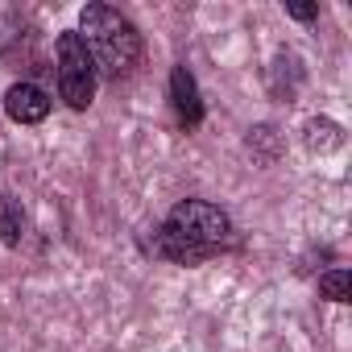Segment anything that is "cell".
<instances>
[{
    "instance_id": "1",
    "label": "cell",
    "mask_w": 352,
    "mask_h": 352,
    "mask_svg": "<svg viewBox=\"0 0 352 352\" xmlns=\"http://www.w3.org/2000/svg\"><path fill=\"white\" fill-rule=\"evenodd\" d=\"M228 241H232V220L216 204L187 199L166 216V224L157 232V253L179 261V265H195V261L212 257Z\"/></svg>"
},
{
    "instance_id": "2",
    "label": "cell",
    "mask_w": 352,
    "mask_h": 352,
    "mask_svg": "<svg viewBox=\"0 0 352 352\" xmlns=\"http://www.w3.org/2000/svg\"><path fill=\"white\" fill-rule=\"evenodd\" d=\"M79 38L96 63V71H104L108 79L129 75L141 63V34L129 17H120L108 5H87L79 13Z\"/></svg>"
},
{
    "instance_id": "3",
    "label": "cell",
    "mask_w": 352,
    "mask_h": 352,
    "mask_svg": "<svg viewBox=\"0 0 352 352\" xmlns=\"http://www.w3.org/2000/svg\"><path fill=\"white\" fill-rule=\"evenodd\" d=\"M58 91L71 108H87L96 100V63L79 34L58 38Z\"/></svg>"
},
{
    "instance_id": "4",
    "label": "cell",
    "mask_w": 352,
    "mask_h": 352,
    "mask_svg": "<svg viewBox=\"0 0 352 352\" xmlns=\"http://www.w3.org/2000/svg\"><path fill=\"white\" fill-rule=\"evenodd\" d=\"M5 112L17 124H38V120L50 116V96L42 87H34V83H13L9 96H5Z\"/></svg>"
},
{
    "instance_id": "5",
    "label": "cell",
    "mask_w": 352,
    "mask_h": 352,
    "mask_svg": "<svg viewBox=\"0 0 352 352\" xmlns=\"http://www.w3.org/2000/svg\"><path fill=\"white\" fill-rule=\"evenodd\" d=\"M170 100H174V112H179L183 129H195L204 120V100H199V87L191 79L187 67H174L170 71Z\"/></svg>"
},
{
    "instance_id": "6",
    "label": "cell",
    "mask_w": 352,
    "mask_h": 352,
    "mask_svg": "<svg viewBox=\"0 0 352 352\" xmlns=\"http://www.w3.org/2000/svg\"><path fill=\"white\" fill-rule=\"evenodd\" d=\"M21 228H25V212L13 195H5V204H0V241L21 245Z\"/></svg>"
},
{
    "instance_id": "7",
    "label": "cell",
    "mask_w": 352,
    "mask_h": 352,
    "mask_svg": "<svg viewBox=\"0 0 352 352\" xmlns=\"http://www.w3.org/2000/svg\"><path fill=\"white\" fill-rule=\"evenodd\" d=\"M340 141H344L340 124H331V120H311V124H307V145H311V149L327 153V149H336Z\"/></svg>"
},
{
    "instance_id": "8",
    "label": "cell",
    "mask_w": 352,
    "mask_h": 352,
    "mask_svg": "<svg viewBox=\"0 0 352 352\" xmlns=\"http://www.w3.org/2000/svg\"><path fill=\"white\" fill-rule=\"evenodd\" d=\"M348 282H352V278H348V270H331V274H323V278H319V290H323L331 302H348Z\"/></svg>"
},
{
    "instance_id": "9",
    "label": "cell",
    "mask_w": 352,
    "mask_h": 352,
    "mask_svg": "<svg viewBox=\"0 0 352 352\" xmlns=\"http://www.w3.org/2000/svg\"><path fill=\"white\" fill-rule=\"evenodd\" d=\"M17 42H21V34H17L13 13H0V54H5L9 46H17Z\"/></svg>"
},
{
    "instance_id": "10",
    "label": "cell",
    "mask_w": 352,
    "mask_h": 352,
    "mask_svg": "<svg viewBox=\"0 0 352 352\" xmlns=\"http://www.w3.org/2000/svg\"><path fill=\"white\" fill-rule=\"evenodd\" d=\"M286 13H290V17H294V21H311V17H315V13H319V5H290V9H286Z\"/></svg>"
}]
</instances>
